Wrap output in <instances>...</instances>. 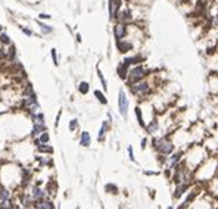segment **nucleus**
Here are the masks:
<instances>
[{
	"label": "nucleus",
	"instance_id": "nucleus-1",
	"mask_svg": "<svg viewBox=\"0 0 218 209\" xmlns=\"http://www.w3.org/2000/svg\"><path fill=\"white\" fill-rule=\"evenodd\" d=\"M147 74H149V71L146 69L143 65H140V63L139 65H134L133 68H130V71H128V77H127L128 86L133 84V83H137V81L143 80Z\"/></svg>",
	"mask_w": 218,
	"mask_h": 209
},
{
	"label": "nucleus",
	"instance_id": "nucleus-2",
	"mask_svg": "<svg viewBox=\"0 0 218 209\" xmlns=\"http://www.w3.org/2000/svg\"><path fill=\"white\" fill-rule=\"evenodd\" d=\"M153 146H155V149H156L161 155H165V156H169V155L174 152V144H172L169 140L164 139V137L153 140Z\"/></svg>",
	"mask_w": 218,
	"mask_h": 209
},
{
	"label": "nucleus",
	"instance_id": "nucleus-3",
	"mask_svg": "<svg viewBox=\"0 0 218 209\" xmlns=\"http://www.w3.org/2000/svg\"><path fill=\"white\" fill-rule=\"evenodd\" d=\"M130 88H131V91H133L134 96L143 97V96H146V94L150 91V84H149L146 80H140V81H137V83L130 84Z\"/></svg>",
	"mask_w": 218,
	"mask_h": 209
},
{
	"label": "nucleus",
	"instance_id": "nucleus-4",
	"mask_svg": "<svg viewBox=\"0 0 218 209\" xmlns=\"http://www.w3.org/2000/svg\"><path fill=\"white\" fill-rule=\"evenodd\" d=\"M128 33V24H124V22H116L113 25V35H115V40H124L127 37Z\"/></svg>",
	"mask_w": 218,
	"mask_h": 209
},
{
	"label": "nucleus",
	"instance_id": "nucleus-5",
	"mask_svg": "<svg viewBox=\"0 0 218 209\" xmlns=\"http://www.w3.org/2000/svg\"><path fill=\"white\" fill-rule=\"evenodd\" d=\"M118 107H119V113L122 116H127L128 113V99L127 94L124 90H119V94H118Z\"/></svg>",
	"mask_w": 218,
	"mask_h": 209
},
{
	"label": "nucleus",
	"instance_id": "nucleus-6",
	"mask_svg": "<svg viewBox=\"0 0 218 209\" xmlns=\"http://www.w3.org/2000/svg\"><path fill=\"white\" fill-rule=\"evenodd\" d=\"M121 10V0H109V19L115 21L118 12Z\"/></svg>",
	"mask_w": 218,
	"mask_h": 209
},
{
	"label": "nucleus",
	"instance_id": "nucleus-7",
	"mask_svg": "<svg viewBox=\"0 0 218 209\" xmlns=\"http://www.w3.org/2000/svg\"><path fill=\"white\" fill-rule=\"evenodd\" d=\"M116 21L118 22H124V24H128L133 21V15H131V10L128 9H124V10H119L118 15H116Z\"/></svg>",
	"mask_w": 218,
	"mask_h": 209
},
{
	"label": "nucleus",
	"instance_id": "nucleus-8",
	"mask_svg": "<svg viewBox=\"0 0 218 209\" xmlns=\"http://www.w3.org/2000/svg\"><path fill=\"white\" fill-rule=\"evenodd\" d=\"M116 47H118L119 53H127L133 49V43L127 41L125 38H124V40H118V41H116Z\"/></svg>",
	"mask_w": 218,
	"mask_h": 209
},
{
	"label": "nucleus",
	"instance_id": "nucleus-9",
	"mask_svg": "<svg viewBox=\"0 0 218 209\" xmlns=\"http://www.w3.org/2000/svg\"><path fill=\"white\" fill-rule=\"evenodd\" d=\"M128 71H130V66H127L124 62H121V63L118 65V68H116V72H118V75H119L121 80H127Z\"/></svg>",
	"mask_w": 218,
	"mask_h": 209
},
{
	"label": "nucleus",
	"instance_id": "nucleus-10",
	"mask_svg": "<svg viewBox=\"0 0 218 209\" xmlns=\"http://www.w3.org/2000/svg\"><path fill=\"white\" fill-rule=\"evenodd\" d=\"M181 157H183L181 152H177V153L171 155V156L168 157V168H175V165L180 162V159H181Z\"/></svg>",
	"mask_w": 218,
	"mask_h": 209
},
{
	"label": "nucleus",
	"instance_id": "nucleus-11",
	"mask_svg": "<svg viewBox=\"0 0 218 209\" xmlns=\"http://www.w3.org/2000/svg\"><path fill=\"white\" fill-rule=\"evenodd\" d=\"M91 143V137H90V133L87 131H83L81 133V137H80V144L84 146V147H89Z\"/></svg>",
	"mask_w": 218,
	"mask_h": 209
},
{
	"label": "nucleus",
	"instance_id": "nucleus-12",
	"mask_svg": "<svg viewBox=\"0 0 218 209\" xmlns=\"http://www.w3.org/2000/svg\"><path fill=\"white\" fill-rule=\"evenodd\" d=\"M37 208L38 209H53V203L50 200H40L37 203Z\"/></svg>",
	"mask_w": 218,
	"mask_h": 209
},
{
	"label": "nucleus",
	"instance_id": "nucleus-13",
	"mask_svg": "<svg viewBox=\"0 0 218 209\" xmlns=\"http://www.w3.org/2000/svg\"><path fill=\"white\" fill-rule=\"evenodd\" d=\"M134 113H136V116H137V121H139V125L140 127H146L145 121H143V113H142V109L137 106L136 109H134Z\"/></svg>",
	"mask_w": 218,
	"mask_h": 209
},
{
	"label": "nucleus",
	"instance_id": "nucleus-14",
	"mask_svg": "<svg viewBox=\"0 0 218 209\" xmlns=\"http://www.w3.org/2000/svg\"><path fill=\"white\" fill-rule=\"evenodd\" d=\"M89 90H90V84H89L87 81H81V83H80V86H78V91H80L81 94H87Z\"/></svg>",
	"mask_w": 218,
	"mask_h": 209
},
{
	"label": "nucleus",
	"instance_id": "nucleus-15",
	"mask_svg": "<svg viewBox=\"0 0 218 209\" xmlns=\"http://www.w3.org/2000/svg\"><path fill=\"white\" fill-rule=\"evenodd\" d=\"M94 96H96V99H97V100H99V102H100L102 104H106V103H108V99L105 97V94H103L100 90H94Z\"/></svg>",
	"mask_w": 218,
	"mask_h": 209
},
{
	"label": "nucleus",
	"instance_id": "nucleus-16",
	"mask_svg": "<svg viewBox=\"0 0 218 209\" xmlns=\"http://www.w3.org/2000/svg\"><path fill=\"white\" fill-rule=\"evenodd\" d=\"M146 130H147V133H150V134L156 133V131H158V121H156V119H152V122L146 127Z\"/></svg>",
	"mask_w": 218,
	"mask_h": 209
},
{
	"label": "nucleus",
	"instance_id": "nucleus-17",
	"mask_svg": "<svg viewBox=\"0 0 218 209\" xmlns=\"http://www.w3.org/2000/svg\"><path fill=\"white\" fill-rule=\"evenodd\" d=\"M187 187H189V184H187V183H181V184L177 187V192L174 193V197H180L183 193L186 192V189H187Z\"/></svg>",
	"mask_w": 218,
	"mask_h": 209
},
{
	"label": "nucleus",
	"instance_id": "nucleus-18",
	"mask_svg": "<svg viewBox=\"0 0 218 209\" xmlns=\"http://www.w3.org/2000/svg\"><path fill=\"white\" fill-rule=\"evenodd\" d=\"M38 27H40V30H41L43 34H50V33L53 31L52 27H49V25H46V24H43V22H38Z\"/></svg>",
	"mask_w": 218,
	"mask_h": 209
},
{
	"label": "nucleus",
	"instance_id": "nucleus-19",
	"mask_svg": "<svg viewBox=\"0 0 218 209\" xmlns=\"http://www.w3.org/2000/svg\"><path fill=\"white\" fill-rule=\"evenodd\" d=\"M44 196H46V192L41 190V189H38V187H36V189L33 190V197H34V199H41V197H44Z\"/></svg>",
	"mask_w": 218,
	"mask_h": 209
},
{
	"label": "nucleus",
	"instance_id": "nucleus-20",
	"mask_svg": "<svg viewBox=\"0 0 218 209\" xmlns=\"http://www.w3.org/2000/svg\"><path fill=\"white\" fill-rule=\"evenodd\" d=\"M41 131H44V124H36L34 128H33V136L36 137V136H38Z\"/></svg>",
	"mask_w": 218,
	"mask_h": 209
},
{
	"label": "nucleus",
	"instance_id": "nucleus-21",
	"mask_svg": "<svg viewBox=\"0 0 218 209\" xmlns=\"http://www.w3.org/2000/svg\"><path fill=\"white\" fill-rule=\"evenodd\" d=\"M106 128H108V124H106V122H103V124H102V127H100L99 136H97L99 141H102V140H103V137H105V133H106Z\"/></svg>",
	"mask_w": 218,
	"mask_h": 209
},
{
	"label": "nucleus",
	"instance_id": "nucleus-22",
	"mask_svg": "<svg viewBox=\"0 0 218 209\" xmlns=\"http://www.w3.org/2000/svg\"><path fill=\"white\" fill-rule=\"evenodd\" d=\"M0 43H3V44H10V38H9V35L6 34V33H0Z\"/></svg>",
	"mask_w": 218,
	"mask_h": 209
},
{
	"label": "nucleus",
	"instance_id": "nucleus-23",
	"mask_svg": "<svg viewBox=\"0 0 218 209\" xmlns=\"http://www.w3.org/2000/svg\"><path fill=\"white\" fill-rule=\"evenodd\" d=\"M97 75H99V80H100V83H102V86L105 90H108V84H106V80H105V77H103V74L100 72V69H97Z\"/></svg>",
	"mask_w": 218,
	"mask_h": 209
},
{
	"label": "nucleus",
	"instance_id": "nucleus-24",
	"mask_svg": "<svg viewBox=\"0 0 218 209\" xmlns=\"http://www.w3.org/2000/svg\"><path fill=\"white\" fill-rule=\"evenodd\" d=\"M7 197H9V192H7L6 189H1V190H0V200H1V202H6Z\"/></svg>",
	"mask_w": 218,
	"mask_h": 209
},
{
	"label": "nucleus",
	"instance_id": "nucleus-25",
	"mask_svg": "<svg viewBox=\"0 0 218 209\" xmlns=\"http://www.w3.org/2000/svg\"><path fill=\"white\" fill-rule=\"evenodd\" d=\"M40 144H44V143H47V141H49V134H47V133H43V134H41V136H40ZM40 144H38V146H40Z\"/></svg>",
	"mask_w": 218,
	"mask_h": 209
},
{
	"label": "nucleus",
	"instance_id": "nucleus-26",
	"mask_svg": "<svg viewBox=\"0 0 218 209\" xmlns=\"http://www.w3.org/2000/svg\"><path fill=\"white\" fill-rule=\"evenodd\" d=\"M34 121H36V124H44V116H43V113L34 115Z\"/></svg>",
	"mask_w": 218,
	"mask_h": 209
},
{
	"label": "nucleus",
	"instance_id": "nucleus-27",
	"mask_svg": "<svg viewBox=\"0 0 218 209\" xmlns=\"http://www.w3.org/2000/svg\"><path fill=\"white\" fill-rule=\"evenodd\" d=\"M77 127H78V121H77V119H72V121L69 122V130H71V131H74Z\"/></svg>",
	"mask_w": 218,
	"mask_h": 209
},
{
	"label": "nucleus",
	"instance_id": "nucleus-28",
	"mask_svg": "<svg viewBox=\"0 0 218 209\" xmlns=\"http://www.w3.org/2000/svg\"><path fill=\"white\" fill-rule=\"evenodd\" d=\"M38 149H40L41 152H52V149H50L49 146H44V144H40V146H38Z\"/></svg>",
	"mask_w": 218,
	"mask_h": 209
},
{
	"label": "nucleus",
	"instance_id": "nucleus-29",
	"mask_svg": "<svg viewBox=\"0 0 218 209\" xmlns=\"http://www.w3.org/2000/svg\"><path fill=\"white\" fill-rule=\"evenodd\" d=\"M128 156H130V159L134 162L136 160V157H134V155H133V147L131 146H128Z\"/></svg>",
	"mask_w": 218,
	"mask_h": 209
},
{
	"label": "nucleus",
	"instance_id": "nucleus-30",
	"mask_svg": "<svg viewBox=\"0 0 218 209\" xmlns=\"http://www.w3.org/2000/svg\"><path fill=\"white\" fill-rule=\"evenodd\" d=\"M52 57H53V63L57 65V56H56V50L54 49H52Z\"/></svg>",
	"mask_w": 218,
	"mask_h": 209
},
{
	"label": "nucleus",
	"instance_id": "nucleus-31",
	"mask_svg": "<svg viewBox=\"0 0 218 209\" xmlns=\"http://www.w3.org/2000/svg\"><path fill=\"white\" fill-rule=\"evenodd\" d=\"M21 30H22V31H24V33H25L27 35H31V34H33V33H31V30H28V28H24V27H21Z\"/></svg>",
	"mask_w": 218,
	"mask_h": 209
},
{
	"label": "nucleus",
	"instance_id": "nucleus-32",
	"mask_svg": "<svg viewBox=\"0 0 218 209\" xmlns=\"http://www.w3.org/2000/svg\"><path fill=\"white\" fill-rule=\"evenodd\" d=\"M40 18H41V19H49V18H50V15H47V13H41V15H40Z\"/></svg>",
	"mask_w": 218,
	"mask_h": 209
},
{
	"label": "nucleus",
	"instance_id": "nucleus-33",
	"mask_svg": "<svg viewBox=\"0 0 218 209\" xmlns=\"http://www.w3.org/2000/svg\"><path fill=\"white\" fill-rule=\"evenodd\" d=\"M146 147V139H143V141H142V149H145Z\"/></svg>",
	"mask_w": 218,
	"mask_h": 209
},
{
	"label": "nucleus",
	"instance_id": "nucleus-34",
	"mask_svg": "<svg viewBox=\"0 0 218 209\" xmlns=\"http://www.w3.org/2000/svg\"><path fill=\"white\" fill-rule=\"evenodd\" d=\"M166 209H172V208H171V206H168V208H166Z\"/></svg>",
	"mask_w": 218,
	"mask_h": 209
},
{
	"label": "nucleus",
	"instance_id": "nucleus-35",
	"mask_svg": "<svg viewBox=\"0 0 218 209\" xmlns=\"http://www.w3.org/2000/svg\"><path fill=\"white\" fill-rule=\"evenodd\" d=\"M0 33H1V25H0Z\"/></svg>",
	"mask_w": 218,
	"mask_h": 209
},
{
	"label": "nucleus",
	"instance_id": "nucleus-36",
	"mask_svg": "<svg viewBox=\"0 0 218 209\" xmlns=\"http://www.w3.org/2000/svg\"><path fill=\"white\" fill-rule=\"evenodd\" d=\"M27 1H31V0H27Z\"/></svg>",
	"mask_w": 218,
	"mask_h": 209
}]
</instances>
